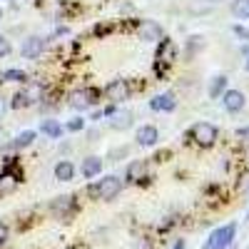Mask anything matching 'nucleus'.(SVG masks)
I'll return each mask as SVG.
<instances>
[{
	"label": "nucleus",
	"mask_w": 249,
	"mask_h": 249,
	"mask_svg": "<svg viewBox=\"0 0 249 249\" xmlns=\"http://www.w3.org/2000/svg\"><path fill=\"white\" fill-rule=\"evenodd\" d=\"M8 144H10V137H8V132L3 127H0V150H5Z\"/></svg>",
	"instance_id": "cd10ccee"
},
{
	"label": "nucleus",
	"mask_w": 249,
	"mask_h": 249,
	"mask_svg": "<svg viewBox=\"0 0 249 249\" xmlns=\"http://www.w3.org/2000/svg\"><path fill=\"white\" fill-rule=\"evenodd\" d=\"M217 137H219V130L212 122H197L190 130V140L195 144H199V147H212V144L217 142Z\"/></svg>",
	"instance_id": "f257e3e1"
},
{
	"label": "nucleus",
	"mask_w": 249,
	"mask_h": 249,
	"mask_svg": "<svg viewBox=\"0 0 249 249\" xmlns=\"http://www.w3.org/2000/svg\"><path fill=\"white\" fill-rule=\"evenodd\" d=\"M157 60H162V62H172V60H175V43H172V40H167V37L160 40Z\"/></svg>",
	"instance_id": "a211bd4d"
},
{
	"label": "nucleus",
	"mask_w": 249,
	"mask_h": 249,
	"mask_svg": "<svg viewBox=\"0 0 249 249\" xmlns=\"http://www.w3.org/2000/svg\"><path fill=\"white\" fill-rule=\"evenodd\" d=\"M237 137L244 140V142H249V127H239V130H237Z\"/></svg>",
	"instance_id": "c85d7f7f"
},
{
	"label": "nucleus",
	"mask_w": 249,
	"mask_h": 249,
	"mask_svg": "<svg viewBox=\"0 0 249 249\" xmlns=\"http://www.w3.org/2000/svg\"><path fill=\"white\" fill-rule=\"evenodd\" d=\"M3 80L5 82H23V80H28V75L23 70H5L3 72Z\"/></svg>",
	"instance_id": "b1692460"
},
{
	"label": "nucleus",
	"mask_w": 249,
	"mask_h": 249,
	"mask_svg": "<svg viewBox=\"0 0 249 249\" xmlns=\"http://www.w3.org/2000/svg\"><path fill=\"white\" fill-rule=\"evenodd\" d=\"M35 132L33 130H25V132H20L15 140H10V144H8V147H13V150H25V147H30V144L35 142Z\"/></svg>",
	"instance_id": "dca6fc26"
},
{
	"label": "nucleus",
	"mask_w": 249,
	"mask_h": 249,
	"mask_svg": "<svg viewBox=\"0 0 249 249\" xmlns=\"http://www.w3.org/2000/svg\"><path fill=\"white\" fill-rule=\"evenodd\" d=\"M15 187H18V177H13V175H8V172L0 175V195H8V192H13Z\"/></svg>",
	"instance_id": "4be33fe9"
},
{
	"label": "nucleus",
	"mask_w": 249,
	"mask_h": 249,
	"mask_svg": "<svg viewBox=\"0 0 249 249\" xmlns=\"http://www.w3.org/2000/svg\"><path fill=\"white\" fill-rule=\"evenodd\" d=\"M95 187H97V199L110 202V199H115V197L120 195V190H122V179L115 177V175H110V177H105V179H100Z\"/></svg>",
	"instance_id": "20e7f679"
},
{
	"label": "nucleus",
	"mask_w": 249,
	"mask_h": 249,
	"mask_svg": "<svg viewBox=\"0 0 249 249\" xmlns=\"http://www.w3.org/2000/svg\"><path fill=\"white\" fill-rule=\"evenodd\" d=\"M244 68H247V70H249V57H247V62H244Z\"/></svg>",
	"instance_id": "72a5a7b5"
},
{
	"label": "nucleus",
	"mask_w": 249,
	"mask_h": 249,
	"mask_svg": "<svg viewBox=\"0 0 249 249\" xmlns=\"http://www.w3.org/2000/svg\"><path fill=\"white\" fill-rule=\"evenodd\" d=\"M135 140H137L140 147H155V144L160 142V130L155 127V124H142V127L137 130V135H135Z\"/></svg>",
	"instance_id": "9d476101"
},
{
	"label": "nucleus",
	"mask_w": 249,
	"mask_h": 249,
	"mask_svg": "<svg viewBox=\"0 0 249 249\" xmlns=\"http://www.w3.org/2000/svg\"><path fill=\"white\" fill-rule=\"evenodd\" d=\"M224 90H227V75H214L210 82V97L219 100V95H224Z\"/></svg>",
	"instance_id": "aec40b11"
},
{
	"label": "nucleus",
	"mask_w": 249,
	"mask_h": 249,
	"mask_svg": "<svg viewBox=\"0 0 249 249\" xmlns=\"http://www.w3.org/2000/svg\"><path fill=\"white\" fill-rule=\"evenodd\" d=\"M50 210L55 217H68L72 210H75V199L70 195H62V197H55L53 204H50Z\"/></svg>",
	"instance_id": "f8f14e48"
},
{
	"label": "nucleus",
	"mask_w": 249,
	"mask_h": 249,
	"mask_svg": "<svg viewBox=\"0 0 249 249\" xmlns=\"http://www.w3.org/2000/svg\"><path fill=\"white\" fill-rule=\"evenodd\" d=\"M13 53V45H10V40L5 35H0V57H8Z\"/></svg>",
	"instance_id": "393cba45"
},
{
	"label": "nucleus",
	"mask_w": 249,
	"mask_h": 249,
	"mask_svg": "<svg viewBox=\"0 0 249 249\" xmlns=\"http://www.w3.org/2000/svg\"><path fill=\"white\" fill-rule=\"evenodd\" d=\"M210 5H219V3H224V0H207Z\"/></svg>",
	"instance_id": "473e14b6"
},
{
	"label": "nucleus",
	"mask_w": 249,
	"mask_h": 249,
	"mask_svg": "<svg viewBox=\"0 0 249 249\" xmlns=\"http://www.w3.org/2000/svg\"><path fill=\"white\" fill-rule=\"evenodd\" d=\"M132 120H135L132 110H112L107 124H110L112 130H117V132H124V130L132 127Z\"/></svg>",
	"instance_id": "1a4fd4ad"
},
{
	"label": "nucleus",
	"mask_w": 249,
	"mask_h": 249,
	"mask_svg": "<svg viewBox=\"0 0 249 249\" xmlns=\"http://www.w3.org/2000/svg\"><path fill=\"white\" fill-rule=\"evenodd\" d=\"M234 234H237V224H234V222L219 227V230H214V232L210 234L207 249H230L232 242H234Z\"/></svg>",
	"instance_id": "f03ea898"
},
{
	"label": "nucleus",
	"mask_w": 249,
	"mask_h": 249,
	"mask_svg": "<svg viewBox=\"0 0 249 249\" xmlns=\"http://www.w3.org/2000/svg\"><path fill=\"white\" fill-rule=\"evenodd\" d=\"M144 175H147V162H144V160H132L130 164H127V175H124V177H127V182H140Z\"/></svg>",
	"instance_id": "4468645a"
},
{
	"label": "nucleus",
	"mask_w": 249,
	"mask_h": 249,
	"mask_svg": "<svg viewBox=\"0 0 249 249\" xmlns=\"http://www.w3.org/2000/svg\"><path fill=\"white\" fill-rule=\"evenodd\" d=\"M100 170H102V160L100 157H85L82 160V167H80V172H82V177L85 179H92V177H97L100 175Z\"/></svg>",
	"instance_id": "ddd939ff"
},
{
	"label": "nucleus",
	"mask_w": 249,
	"mask_h": 249,
	"mask_svg": "<svg viewBox=\"0 0 249 249\" xmlns=\"http://www.w3.org/2000/svg\"><path fill=\"white\" fill-rule=\"evenodd\" d=\"M0 18H3V10H0Z\"/></svg>",
	"instance_id": "f704fd0d"
},
{
	"label": "nucleus",
	"mask_w": 249,
	"mask_h": 249,
	"mask_svg": "<svg viewBox=\"0 0 249 249\" xmlns=\"http://www.w3.org/2000/svg\"><path fill=\"white\" fill-rule=\"evenodd\" d=\"M150 107H152L155 112H175L177 100H175L172 92H160V95H155V97L150 100Z\"/></svg>",
	"instance_id": "9b49d317"
},
{
	"label": "nucleus",
	"mask_w": 249,
	"mask_h": 249,
	"mask_svg": "<svg viewBox=\"0 0 249 249\" xmlns=\"http://www.w3.org/2000/svg\"><path fill=\"white\" fill-rule=\"evenodd\" d=\"M45 45H48V40H45V37H40V35H30V37H25L23 48H20V55L28 57V60H35V57L43 55Z\"/></svg>",
	"instance_id": "6e6552de"
},
{
	"label": "nucleus",
	"mask_w": 249,
	"mask_h": 249,
	"mask_svg": "<svg viewBox=\"0 0 249 249\" xmlns=\"http://www.w3.org/2000/svg\"><path fill=\"white\" fill-rule=\"evenodd\" d=\"M247 219H249V214H247Z\"/></svg>",
	"instance_id": "c9c22d12"
},
{
	"label": "nucleus",
	"mask_w": 249,
	"mask_h": 249,
	"mask_svg": "<svg viewBox=\"0 0 249 249\" xmlns=\"http://www.w3.org/2000/svg\"><path fill=\"white\" fill-rule=\"evenodd\" d=\"M40 132L48 135V137H53V140H60V135L65 132V127H62L57 120H45L43 124H40Z\"/></svg>",
	"instance_id": "6ab92c4d"
},
{
	"label": "nucleus",
	"mask_w": 249,
	"mask_h": 249,
	"mask_svg": "<svg viewBox=\"0 0 249 249\" xmlns=\"http://www.w3.org/2000/svg\"><path fill=\"white\" fill-rule=\"evenodd\" d=\"M230 13H232L237 20H249V0H232Z\"/></svg>",
	"instance_id": "412c9836"
},
{
	"label": "nucleus",
	"mask_w": 249,
	"mask_h": 249,
	"mask_svg": "<svg viewBox=\"0 0 249 249\" xmlns=\"http://www.w3.org/2000/svg\"><path fill=\"white\" fill-rule=\"evenodd\" d=\"M72 177H75V164H72L70 160H60V162L55 164V179L70 182Z\"/></svg>",
	"instance_id": "2eb2a0df"
},
{
	"label": "nucleus",
	"mask_w": 249,
	"mask_h": 249,
	"mask_svg": "<svg viewBox=\"0 0 249 249\" xmlns=\"http://www.w3.org/2000/svg\"><path fill=\"white\" fill-rule=\"evenodd\" d=\"M10 107H13V110L30 107V102H28V97H25V92H23V90H18V92L13 95V100H10Z\"/></svg>",
	"instance_id": "5701e85b"
},
{
	"label": "nucleus",
	"mask_w": 249,
	"mask_h": 249,
	"mask_svg": "<svg viewBox=\"0 0 249 249\" xmlns=\"http://www.w3.org/2000/svg\"><path fill=\"white\" fill-rule=\"evenodd\" d=\"M244 105H247V97H244L242 90H224V95H222V107L230 112V115L242 112Z\"/></svg>",
	"instance_id": "0eeeda50"
},
{
	"label": "nucleus",
	"mask_w": 249,
	"mask_h": 249,
	"mask_svg": "<svg viewBox=\"0 0 249 249\" xmlns=\"http://www.w3.org/2000/svg\"><path fill=\"white\" fill-rule=\"evenodd\" d=\"M97 97H100V92H97L95 88H82V90H75V92L70 95V107H72V110H80V112H85V110L95 107L97 102H100Z\"/></svg>",
	"instance_id": "7ed1b4c3"
},
{
	"label": "nucleus",
	"mask_w": 249,
	"mask_h": 249,
	"mask_svg": "<svg viewBox=\"0 0 249 249\" xmlns=\"http://www.w3.org/2000/svg\"><path fill=\"white\" fill-rule=\"evenodd\" d=\"M23 92H25V97H28V102H30V107L37 105V102H43V95H45V90H43V85H40V82H30L28 88H23Z\"/></svg>",
	"instance_id": "f3484780"
},
{
	"label": "nucleus",
	"mask_w": 249,
	"mask_h": 249,
	"mask_svg": "<svg viewBox=\"0 0 249 249\" xmlns=\"http://www.w3.org/2000/svg\"><path fill=\"white\" fill-rule=\"evenodd\" d=\"M105 97L110 100V102H124L130 97V85H127V80H122V77H115V80H110L107 82V88H105Z\"/></svg>",
	"instance_id": "39448f33"
},
{
	"label": "nucleus",
	"mask_w": 249,
	"mask_h": 249,
	"mask_svg": "<svg viewBox=\"0 0 249 249\" xmlns=\"http://www.w3.org/2000/svg\"><path fill=\"white\" fill-rule=\"evenodd\" d=\"M137 35H140V40H144V43H160V40L164 37V30H162V25L157 23V20H142L140 28H137Z\"/></svg>",
	"instance_id": "423d86ee"
},
{
	"label": "nucleus",
	"mask_w": 249,
	"mask_h": 249,
	"mask_svg": "<svg viewBox=\"0 0 249 249\" xmlns=\"http://www.w3.org/2000/svg\"><path fill=\"white\" fill-rule=\"evenodd\" d=\"M5 239H8V227H5V224H0V244H3Z\"/></svg>",
	"instance_id": "c756f323"
},
{
	"label": "nucleus",
	"mask_w": 249,
	"mask_h": 249,
	"mask_svg": "<svg viewBox=\"0 0 249 249\" xmlns=\"http://www.w3.org/2000/svg\"><path fill=\"white\" fill-rule=\"evenodd\" d=\"M234 35H237V37H242V40H247V43H249V30H247V28H242V25H234Z\"/></svg>",
	"instance_id": "bb28decb"
},
{
	"label": "nucleus",
	"mask_w": 249,
	"mask_h": 249,
	"mask_svg": "<svg viewBox=\"0 0 249 249\" xmlns=\"http://www.w3.org/2000/svg\"><path fill=\"white\" fill-rule=\"evenodd\" d=\"M5 112V102H3V97H0V115Z\"/></svg>",
	"instance_id": "2f4dec72"
},
{
	"label": "nucleus",
	"mask_w": 249,
	"mask_h": 249,
	"mask_svg": "<svg viewBox=\"0 0 249 249\" xmlns=\"http://www.w3.org/2000/svg\"><path fill=\"white\" fill-rule=\"evenodd\" d=\"M172 249H184V242H182V239H179V242H177V244H175V247H172Z\"/></svg>",
	"instance_id": "7c9ffc66"
},
{
	"label": "nucleus",
	"mask_w": 249,
	"mask_h": 249,
	"mask_svg": "<svg viewBox=\"0 0 249 249\" xmlns=\"http://www.w3.org/2000/svg\"><path fill=\"white\" fill-rule=\"evenodd\" d=\"M82 127H85V120H82V117H75V120H70L65 124V130H70V132H80Z\"/></svg>",
	"instance_id": "a878e982"
}]
</instances>
